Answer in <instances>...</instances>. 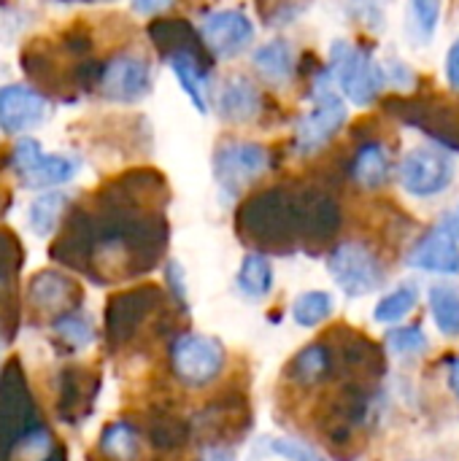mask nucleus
I'll list each match as a JSON object with an SVG mask.
<instances>
[{"instance_id":"10","label":"nucleus","mask_w":459,"mask_h":461,"mask_svg":"<svg viewBox=\"0 0 459 461\" xmlns=\"http://www.w3.org/2000/svg\"><path fill=\"white\" fill-rule=\"evenodd\" d=\"M49 116V103L41 92L24 84L0 86V130L8 135H19L35 130Z\"/></svg>"},{"instance_id":"5","label":"nucleus","mask_w":459,"mask_h":461,"mask_svg":"<svg viewBox=\"0 0 459 461\" xmlns=\"http://www.w3.org/2000/svg\"><path fill=\"white\" fill-rule=\"evenodd\" d=\"M457 167L449 151L436 146H417L409 149L398 165V181L406 194L414 200H433L441 197L454 184Z\"/></svg>"},{"instance_id":"22","label":"nucleus","mask_w":459,"mask_h":461,"mask_svg":"<svg viewBox=\"0 0 459 461\" xmlns=\"http://www.w3.org/2000/svg\"><path fill=\"white\" fill-rule=\"evenodd\" d=\"M138 432L127 421H116L103 429L100 435V451L111 461H135L138 456Z\"/></svg>"},{"instance_id":"6","label":"nucleus","mask_w":459,"mask_h":461,"mask_svg":"<svg viewBox=\"0 0 459 461\" xmlns=\"http://www.w3.org/2000/svg\"><path fill=\"white\" fill-rule=\"evenodd\" d=\"M327 270L349 297H363L384 284V265L363 240H346L327 257Z\"/></svg>"},{"instance_id":"14","label":"nucleus","mask_w":459,"mask_h":461,"mask_svg":"<svg viewBox=\"0 0 459 461\" xmlns=\"http://www.w3.org/2000/svg\"><path fill=\"white\" fill-rule=\"evenodd\" d=\"M252 65L254 73L276 89H284L292 84L295 70H298V59H295V49L287 38H271L265 43H260L252 51Z\"/></svg>"},{"instance_id":"26","label":"nucleus","mask_w":459,"mask_h":461,"mask_svg":"<svg viewBox=\"0 0 459 461\" xmlns=\"http://www.w3.org/2000/svg\"><path fill=\"white\" fill-rule=\"evenodd\" d=\"M333 313V297L327 292H306L295 300L292 305V319L300 324V327H317L322 324L327 316Z\"/></svg>"},{"instance_id":"24","label":"nucleus","mask_w":459,"mask_h":461,"mask_svg":"<svg viewBox=\"0 0 459 461\" xmlns=\"http://www.w3.org/2000/svg\"><path fill=\"white\" fill-rule=\"evenodd\" d=\"M51 330H54V335H57L62 343H68L73 351H81V348H87V346L95 340L92 321H89L84 313H78V311H68V313L57 316L54 324H51Z\"/></svg>"},{"instance_id":"33","label":"nucleus","mask_w":459,"mask_h":461,"mask_svg":"<svg viewBox=\"0 0 459 461\" xmlns=\"http://www.w3.org/2000/svg\"><path fill=\"white\" fill-rule=\"evenodd\" d=\"M200 461H235V456H233V451H230V448L214 446V448H208V451H206V456H203Z\"/></svg>"},{"instance_id":"35","label":"nucleus","mask_w":459,"mask_h":461,"mask_svg":"<svg viewBox=\"0 0 459 461\" xmlns=\"http://www.w3.org/2000/svg\"><path fill=\"white\" fill-rule=\"evenodd\" d=\"M446 224L452 227V232H454V235H457V238H459V205H457V208H454V213H452V219H449Z\"/></svg>"},{"instance_id":"27","label":"nucleus","mask_w":459,"mask_h":461,"mask_svg":"<svg viewBox=\"0 0 459 461\" xmlns=\"http://www.w3.org/2000/svg\"><path fill=\"white\" fill-rule=\"evenodd\" d=\"M392 354H403V357H417V354H425L427 351V335L419 330V327H400V330H392L390 338H387Z\"/></svg>"},{"instance_id":"3","label":"nucleus","mask_w":459,"mask_h":461,"mask_svg":"<svg viewBox=\"0 0 459 461\" xmlns=\"http://www.w3.org/2000/svg\"><path fill=\"white\" fill-rule=\"evenodd\" d=\"M330 73L335 78L338 92L357 108H368L379 100L387 78H384V65L373 57V51L349 43V41H335L330 46Z\"/></svg>"},{"instance_id":"21","label":"nucleus","mask_w":459,"mask_h":461,"mask_svg":"<svg viewBox=\"0 0 459 461\" xmlns=\"http://www.w3.org/2000/svg\"><path fill=\"white\" fill-rule=\"evenodd\" d=\"M430 311H433V321L436 327L449 335H459V286L449 284H438L430 289Z\"/></svg>"},{"instance_id":"34","label":"nucleus","mask_w":459,"mask_h":461,"mask_svg":"<svg viewBox=\"0 0 459 461\" xmlns=\"http://www.w3.org/2000/svg\"><path fill=\"white\" fill-rule=\"evenodd\" d=\"M446 378H449V389L454 392V397L459 400V357L449 362V375Z\"/></svg>"},{"instance_id":"12","label":"nucleus","mask_w":459,"mask_h":461,"mask_svg":"<svg viewBox=\"0 0 459 461\" xmlns=\"http://www.w3.org/2000/svg\"><path fill=\"white\" fill-rule=\"evenodd\" d=\"M216 113L227 124H249L262 113V92L260 84L243 73H233L222 81L216 92Z\"/></svg>"},{"instance_id":"2","label":"nucleus","mask_w":459,"mask_h":461,"mask_svg":"<svg viewBox=\"0 0 459 461\" xmlns=\"http://www.w3.org/2000/svg\"><path fill=\"white\" fill-rule=\"evenodd\" d=\"M346 122H349L346 97L335 89V78L330 68H322L311 84V108L295 124V154L298 157L319 154L325 146L333 143V138L344 130Z\"/></svg>"},{"instance_id":"1","label":"nucleus","mask_w":459,"mask_h":461,"mask_svg":"<svg viewBox=\"0 0 459 461\" xmlns=\"http://www.w3.org/2000/svg\"><path fill=\"white\" fill-rule=\"evenodd\" d=\"M57 443L11 367L0 384V461H54Z\"/></svg>"},{"instance_id":"11","label":"nucleus","mask_w":459,"mask_h":461,"mask_svg":"<svg viewBox=\"0 0 459 461\" xmlns=\"http://www.w3.org/2000/svg\"><path fill=\"white\" fill-rule=\"evenodd\" d=\"M409 265L425 273L438 276H457L459 273V243L449 224L433 227L425 232L414 249L409 251Z\"/></svg>"},{"instance_id":"4","label":"nucleus","mask_w":459,"mask_h":461,"mask_svg":"<svg viewBox=\"0 0 459 461\" xmlns=\"http://www.w3.org/2000/svg\"><path fill=\"white\" fill-rule=\"evenodd\" d=\"M211 167H214V178H216V186L222 189V194L238 197L249 184H254L260 176L268 173L271 151L254 140L227 138V140L216 143Z\"/></svg>"},{"instance_id":"19","label":"nucleus","mask_w":459,"mask_h":461,"mask_svg":"<svg viewBox=\"0 0 459 461\" xmlns=\"http://www.w3.org/2000/svg\"><path fill=\"white\" fill-rule=\"evenodd\" d=\"M235 284H238V292L249 300H262L271 294L273 289V267H271V259L265 254H246L241 267H238V276H235Z\"/></svg>"},{"instance_id":"25","label":"nucleus","mask_w":459,"mask_h":461,"mask_svg":"<svg viewBox=\"0 0 459 461\" xmlns=\"http://www.w3.org/2000/svg\"><path fill=\"white\" fill-rule=\"evenodd\" d=\"M417 300H419V294H417V286H411V284H403V286H398L395 292H390V294H384L381 300H379V305H376V321H381V324H395V321H400V319H406L414 308H417Z\"/></svg>"},{"instance_id":"13","label":"nucleus","mask_w":459,"mask_h":461,"mask_svg":"<svg viewBox=\"0 0 459 461\" xmlns=\"http://www.w3.org/2000/svg\"><path fill=\"white\" fill-rule=\"evenodd\" d=\"M392 170H395V159H392V151L384 140L379 138H368L363 140L354 154H352V162H349V178L360 186V189H368V192H376L381 186L390 184L392 178Z\"/></svg>"},{"instance_id":"18","label":"nucleus","mask_w":459,"mask_h":461,"mask_svg":"<svg viewBox=\"0 0 459 461\" xmlns=\"http://www.w3.org/2000/svg\"><path fill=\"white\" fill-rule=\"evenodd\" d=\"M78 170V162L73 157H65V154H41L38 162L22 173V181L30 186V189H43V186H60V184H68Z\"/></svg>"},{"instance_id":"31","label":"nucleus","mask_w":459,"mask_h":461,"mask_svg":"<svg viewBox=\"0 0 459 461\" xmlns=\"http://www.w3.org/2000/svg\"><path fill=\"white\" fill-rule=\"evenodd\" d=\"M444 73H446V84L459 92V35L452 41L449 51H446V59H444Z\"/></svg>"},{"instance_id":"29","label":"nucleus","mask_w":459,"mask_h":461,"mask_svg":"<svg viewBox=\"0 0 459 461\" xmlns=\"http://www.w3.org/2000/svg\"><path fill=\"white\" fill-rule=\"evenodd\" d=\"M38 157H41V143L32 140V138H22V140L14 146V167L19 170V176H22L24 170H30V167L38 162Z\"/></svg>"},{"instance_id":"15","label":"nucleus","mask_w":459,"mask_h":461,"mask_svg":"<svg viewBox=\"0 0 459 461\" xmlns=\"http://www.w3.org/2000/svg\"><path fill=\"white\" fill-rule=\"evenodd\" d=\"M30 303L35 311L49 313V316H62L68 311H73L76 303V286L70 284V278L60 276V273H41L38 278H32L30 286Z\"/></svg>"},{"instance_id":"16","label":"nucleus","mask_w":459,"mask_h":461,"mask_svg":"<svg viewBox=\"0 0 459 461\" xmlns=\"http://www.w3.org/2000/svg\"><path fill=\"white\" fill-rule=\"evenodd\" d=\"M170 70L181 86V92L189 97V103L195 105V111L208 113V73L206 68L197 62V57L187 49H179L170 54Z\"/></svg>"},{"instance_id":"8","label":"nucleus","mask_w":459,"mask_h":461,"mask_svg":"<svg viewBox=\"0 0 459 461\" xmlns=\"http://www.w3.org/2000/svg\"><path fill=\"white\" fill-rule=\"evenodd\" d=\"M200 38L219 59H233L246 51L254 41V22L241 8H216L208 11L197 24Z\"/></svg>"},{"instance_id":"30","label":"nucleus","mask_w":459,"mask_h":461,"mask_svg":"<svg viewBox=\"0 0 459 461\" xmlns=\"http://www.w3.org/2000/svg\"><path fill=\"white\" fill-rule=\"evenodd\" d=\"M384 78H387L390 84H395V86H409V84L414 81V73L409 70V65H406L403 59L392 57V59H387V65H384Z\"/></svg>"},{"instance_id":"9","label":"nucleus","mask_w":459,"mask_h":461,"mask_svg":"<svg viewBox=\"0 0 459 461\" xmlns=\"http://www.w3.org/2000/svg\"><path fill=\"white\" fill-rule=\"evenodd\" d=\"M151 92V65L146 57L124 51L108 59L100 76V95L114 103H138Z\"/></svg>"},{"instance_id":"32","label":"nucleus","mask_w":459,"mask_h":461,"mask_svg":"<svg viewBox=\"0 0 459 461\" xmlns=\"http://www.w3.org/2000/svg\"><path fill=\"white\" fill-rule=\"evenodd\" d=\"M133 3V8L138 11V14H160L162 8H168L173 0H130Z\"/></svg>"},{"instance_id":"7","label":"nucleus","mask_w":459,"mask_h":461,"mask_svg":"<svg viewBox=\"0 0 459 461\" xmlns=\"http://www.w3.org/2000/svg\"><path fill=\"white\" fill-rule=\"evenodd\" d=\"M170 367L184 386H208L225 367V348L206 335H181L170 348Z\"/></svg>"},{"instance_id":"23","label":"nucleus","mask_w":459,"mask_h":461,"mask_svg":"<svg viewBox=\"0 0 459 461\" xmlns=\"http://www.w3.org/2000/svg\"><path fill=\"white\" fill-rule=\"evenodd\" d=\"M65 205H68L65 192H46V194L35 197L30 205V230L41 238H49L62 216Z\"/></svg>"},{"instance_id":"20","label":"nucleus","mask_w":459,"mask_h":461,"mask_svg":"<svg viewBox=\"0 0 459 461\" xmlns=\"http://www.w3.org/2000/svg\"><path fill=\"white\" fill-rule=\"evenodd\" d=\"M330 367H333V354H330V348L322 346V343H314V346L303 348V351L292 359V365H289V378H292L295 384H300V386H314V384H322V381L327 378Z\"/></svg>"},{"instance_id":"28","label":"nucleus","mask_w":459,"mask_h":461,"mask_svg":"<svg viewBox=\"0 0 459 461\" xmlns=\"http://www.w3.org/2000/svg\"><path fill=\"white\" fill-rule=\"evenodd\" d=\"M265 448L276 456H284L287 461H325L319 451L298 440H265Z\"/></svg>"},{"instance_id":"17","label":"nucleus","mask_w":459,"mask_h":461,"mask_svg":"<svg viewBox=\"0 0 459 461\" xmlns=\"http://www.w3.org/2000/svg\"><path fill=\"white\" fill-rule=\"evenodd\" d=\"M444 14V0H409L406 3V38L411 46L425 49L433 43Z\"/></svg>"}]
</instances>
